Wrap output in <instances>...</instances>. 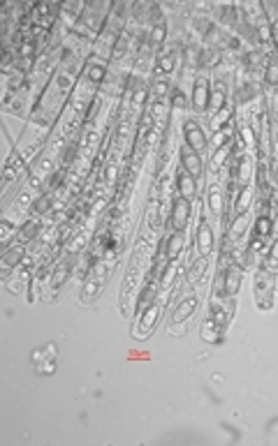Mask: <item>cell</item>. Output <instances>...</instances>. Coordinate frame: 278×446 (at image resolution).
Segmentation results:
<instances>
[{
  "instance_id": "obj_1",
  "label": "cell",
  "mask_w": 278,
  "mask_h": 446,
  "mask_svg": "<svg viewBox=\"0 0 278 446\" xmlns=\"http://www.w3.org/2000/svg\"><path fill=\"white\" fill-rule=\"evenodd\" d=\"M265 86L258 79L244 77V74L237 72L235 88H232V102H235L237 109H248V107H258L265 97Z\"/></svg>"
},
{
  "instance_id": "obj_2",
  "label": "cell",
  "mask_w": 278,
  "mask_h": 446,
  "mask_svg": "<svg viewBox=\"0 0 278 446\" xmlns=\"http://www.w3.org/2000/svg\"><path fill=\"white\" fill-rule=\"evenodd\" d=\"M278 273H272L265 266L255 268L253 275V292H255V305H258L262 312L272 310L276 303V282H278Z\"/></svg>"
},
{
  "instance_id": "obj_3",
  "label": "cell",
  "mask_w": 278,
  "mask_h": 446,
  "mask_svg": "<svg viewBox=\"0 0 278 446\" xmlns=\"http://www.w3.org/2000/svg\"><path fill=\"white\" fill-rule=\"evenodd\" d=\"M179 60H181V47H179L176 42H167V44H165V49L158 51L151 77H155V79H172V74H174L176 67H179Z\"/></svg>"
},
{
  "instance_id": "obj_4",
  "label": "cell",
  "mask_w": 278,
  "mask_h": 446,
  "mask_svg": "<svg viewBox=\"0 0 278 446\" xmlns=\"http://www.w3.org/2000/svg\"><path fill=\"white\" fill-rule=\"evenodd\" d=\"M209 102H211V74H195L193 90H190V109L195 113H209Z\"/></svg>"
},
{
  "instance_id": "obj_5",
  "label": "cell",
  "mask_w": 278,
  "mask_h": 446,
  "mask_svg": "<svg viewBox=\"0 0 278 446\" xmlns=\"http://www.w3.org/2000/svg\"><path fill=\"white\" fill-rule=\"evenodd\" d=\"M190 217H193V201L183 199V196L174 194L169 201V231H179V233H186L188 231V224H190Z\"/></svg>"
},
{
  "instance_id": "obj_6",
  "label": "cell",
  "mask_w": 278,
  "mask_h": 446,
  "mask_svg": "<svg viewBox=\"0 0 278 446\" xmlns=\"http://www.w3.org/2000/svg\"><path fill=\"white\" fill-rule=\"evenodd\" d=\"M162 310H165V301L155 298L153 303H148L141 312H137V322H134V329H132L134 338L141 340V338H146L148 333H151V331L155 329L158 319H160Z\"/></svg>"
},
{
  "instance_id": "obj_7",
  "label": "cell",
  "mask_w": 278,
  "mask_h": 446,
  "mask_svg": "<svg viewBox=\"0 0 278 446\" xmlns=\"http://www.w3.org/2000/svg\"><path fill=\"white\" fill-rule=\"evenodd\" d=\"M155 252L162 254L169 264L179 261L186 252V233H179V231L162 233L160 240H158V245H155Z\"/></svg>"
},
{
  "instance_id": "obj_8",
  "label": "cell",
  "mask_w": 278,
  "mask_h": 446,
  "mask_svg": "<svg viewBox=\"0 0 278 446\" xmlns=\"http://www.w3.org/2000/svg\"><path fill=\"white\" fill-rule=\"evenodd\" d=\"M195 250H197L200 257H211V252L216 250V231H214V222L202 213L197 220V229H195Z\"/></svg>"
},
{
  "instance_id": "obj_9",
  "label": "cell",
  "mask_w": 278,
  "mask_h": 446,
  "mask_svg": "<svg viewBox=\"0 0 278 446\" xmlns=\"http://www.w3.org/2000/svg\"><path fill=\"white\" fill-rule=\"evenodd\" d=\"M181 134H183V143L188 148L197 150V153H204L209 148V137L204 132V125H202L197 118H186L181 125Z\"/></svg>"
},
{
  "instance_id": "obj_10",
  "label": "cell",
  "mask_w": 278,
  "mask_h": 446,
  "mask_svg": "<svg viewBox=\"0 0 278 446\" xmlns=\"http://www.w3.org/2000/svg\"><path fill=\"white\" fill-rule=\"evenodd\" d=\"M77 259H79L77 254H65L61 261H56L54 273H51V280H49V296H56V294L63 289V285L72 278Z\"/></svg>"
},
{
  "instance_id": "obj_11",
  "label": "cell",
  "mask_w": 278,
  "mask_h": 446,
  "mask_svg": "<svg viewBox=\"0 0 278 446\" xmlns=\"http://www.w3.org/2000/svg\"><path fill=\"white\" fill-rule=\"evenodd\" d=\"M109 67L111 65L107 63V60H102V58L88 54L86 56V67H84V77H81V79H84L86 84H91L93 88L100 90V86L109 77Z\"/></svg>"
},
{
  "instance_id": "obj_12",
  "label": "cell",
  "mask_w": 278,
  "mask_h": 446,
  "mask_svg": "<svg viewBox=\"0 0 278 446\" xmlns=\"http://www.w3.org/2000/svg\"><path fill=\"white\" fill-rule=\"evenodd\" d=\"M207 206H209V215H211L214 220H221L223 222L225 213H228V208H225V185H223V180L214 178L211 183H209Z\"/></svg>"
},
{
  "instance_id": "obj_13",
  "label": "cell",
  "mask_w": 278,
  "mask_h": 446,
  "mask_svg": "<svg viewBox=\"0 0 278 446\" xmlns=\"http://www.w3.org/2000/svg\"><path fill=\"white\" fill-rule=\"evenodd\" d=\"M26 254H28V245H24V243H17V245L3 250V254H0V278L10 280L12 271L26 259Z\"/></svg>"
},
{
  "instance_id": "obj_14",
  "label": "cell",
  "mask_w": 278,
  "mask_h": 446,
  "mask_svg": "<svg viewBox=\"0 0 278 446\" xmlns=\"http://www.w3.org/2000/svg\"><path fill=\"white\" fill-rule=\"evenodd\" d=\"M209 317L221 326L223 331L228 329L230 319L235 317V298H211L209 301Z\"/></svg>"
},
{
  "instance_id": "obj_15",
  "label": "cell",
  "mask_w": 278,
  "mask_h": 446,
  "mask_svg": "<svg viewBox=\"0 0 278 446\" xmlns=\"http://www.w3.org/2000/svg\"><path fill=\"white\" fill-rule=\"evenodd\" d=\"M197 308H200V296L197 294H188V296L179 301V305L174 308V312H172V317H169L167 329H174V326H179V324H186L195 315V310Z\"/></svg>"
},
{
  "instance_id": "obj_16",
  "label": "cell",
  "mask_w": 278,
  "mask_h": 446,
  "mask_svg": "<svg viewBox=\"0 0 278 446\" xmlns=\"http://www.w3.org/2000/svg\"><path fill=\"white\" fill-rule=\"evenodd\" d=\"M179 167L186 169L188 173H193L195 178H202L204 176V160H202V153H197V150L188 148L186 143L181 148H179Z\"/></svg>"
},
{
  "instance_id": "obj_17",
  "label": "cell",
  "mask_w": 278,
  "mask_h": 446,
  "mask_svg": "<svg viewBox=\"0 0 278 446\" xmlns=\"http://www.w3.org/2000/svg\"><path fill=\"white\" fill-rule=\"evenodd\" d=\"M174 192L179 196H183V199H188V201H195V199H197V194H200L197 178H195L193 173H188L186 169L179 167L176 176H174Z\"/></svg>"
},
{
  "instance_id": "obj_18",
  "label": "cell",
  "mask_w": 278,
  "mask_h": 446,
  "mask_svg": "<svg viewBox=\"0 0 278 446\" xmlns=\"http://www.w3.org/2000/svg\"><path fill=\"white\" fill-rule=\"evenodd\" d=\"M223 273V282H225V294H228L230 298H235L239 292H242V280H244V266L237 261H232L228 268L221 271Z\"/></svg>"
},
{
  "instance_id": "obj_19",
  "label": "cell",
  "mask_w": 278,
  "mask_h": 446,
  "mask_svg": "<svg viewBox=\"0 0 278 446\" xmlns=\"http://www.w3.org/2000/svg\"><path fill=\"white\" fill-rule=\"evenodd\" d=\"M235 113H237L235 102L225 104L223 109L209 113V132L214 134V132H218V130H225V127L235 125Z\"/></svg>"
},
{
  "instance_id": "obj_20",
  "label": "cell",
  "mask_w": 278,
  "mask_h": 446,
  "mask_svg": "<svg viewBox=\"0 0 278 446\" xmlns=\"http://www.w3.org/2000/svg\"><path fill=\"white\" fill-rule=\"evenodd\" d=\"M262 86H265L267 95L278 93V51L276 49L272 51V54H267L265 74H262Z\"/></svg>"
},
{
  "instance_id": "obj_21",
  "label": "cell",
  "mask_w": 278,
  "mask_h": 446,
  "mask_svg": "<svg viewBox=\"0 0 278 446\" xmlns=\"http://www.w3.org/2000/svg\"><path fill=\"white\" fill-rule=\"evenodd\" d=\"M232 148H235V143H232V146H225V148L209 150V173H211L214 178L221 176L223 171H228V164H230V157H232Z\"/></svg>"
},
{
  "instance_id": "obj_22",
  "label": "cell",
  "mask_w": 278,
  "mask_h": 446,
  "mask_svg": "<svg viewBox=\"0 0 278 446\" xmlns=\"http://www.w3.org/2000/svg\"><path fill=\"white\" fill-rule=\"evenodd\" d=\"M44 220L42 217H28L26 222H21V229H19V236H17V243H24V245H31L33 240H37L42 236L44 231Z\"/></svg>"
},
{
  "instance_id": "obj_23",
  "label": "cell",
  "mask_w": 278,
  "mask_h": 446,
  "mask_svg": "<svg viewBox=\"0 0 278 446\" xmlns=\"http://www.w3.org/2000/svg\"><path fill=\"white\" fill-rule=\"evenodd\" d=\"M56 203H58V194L44 190L37 194V199L33 201L31 210H28V217H47L51 210H54Z\"/></svg>"
},
{
  "instance_id": "obj_24",
  "label": "cell",
  "mask_w": 278,
  "mask_h": 446,
  "mask_svg": "<svg viewBox=\"0 0 278 446\" xmlns=\"http://www.w3.org/2000/svg\"><path fill=\"white\" fill-rule=\"evenodd\" d=\"M209 266H211V261H209V257H200V254H197V259L190 261V266H188L186 278H183V282H181V285L197 287V285L202 282V280H204Z\"/></svg>"
},
{
  "instance_id": "obj_25",
  "label": "cell",
  "mask_w": 278,
  "mask_h": 446,
  "mask_svg": "<svg viewBox=\"0 0 278 446\" xmlns=\"http://www.w3.org/2000/svg\"><path fill=\"white\" fill-rule=\"evenodd\" d=\"M253 201H255V185L246 183V185L239 187L237 199H235V203H232V217H235V215H248Z\"/></svg>"
},
{
  "instance_id": "obj_26",
  "label": "cell",
  "mask_w": 278,
  "mask_h": 446,
  "mask_svg": "<svg viewBox=\"0 0 278 446\" xmlns=\"http://www.w3.org/2000/svg\"><path fill=\"white\" fill-rule=\"evenodd\" d=\"M88 240H91V231H88V226H81V229H77L72 233L70 238H67V243H65V252L67 254H84L88 250Z\"/></svg>"
},
{
  "instance_id": "obj_27",
  "label": "cell",
  "mask_w": 278,
  "mask_h": 446,
  "mask_svg": "<svg viewBox=\"0 0 278 446\" xmlns=\"http://www.w3.org/2000/svg\"><path fill=\"white\" fill-rule=\"evenodd\" d=\"M19 229H21V224L14 222L10 215H5L3 220H0V245H3V250H7V247H12V245H17Z\"/></svg>"
},
{
  "instance_id": "obj_28",
  "label": "cell",
  "mask_w": 278,
  "mask_h": 446,
  "mask_svg": "<svg viewBox=\"0 0 278 446\" xmlns=\"http://www.w3.org/2000/svg\"><path fill=\"white\" fill-rule=\"evenodd\" d=\"M148 33V42L153 44L155 51L165 49V44L169 42V21H158V24H151L146 28Z\"/></svg>"
},
{
  "instance_id": "obj_29",
  "label": "cell",
  "mask_w": 278,
  "mask_h": 446,
  "mask_svg": "<svg viewBox=\"0 0 278 446\" xmlns=\"http://www.w3.org/2000/svg\"><path fill=\"white\" fill-rule=\"evenodd\" d=\"M102 285H104V280L95 278V275H88V278L84 280V285H81V292H79L81 303H84V305H91L93 301L97 298V294H100Z\"/></svg>"
},
{
  "instance_id": "obj_30",
  "label": "cell",
  "mask_w": 278,
  "mask_h": 446,
  "mask_svg": "<svg viewBox=\"0 0 278 446\" xmlns=\"http://www.w3.org/2000/svg\"><path fill=\"white\" fill-rule=\"evenodd\" d=\"M202 340H204V343H209V345H221L223 343V333L225 331L218 326V324L211 319V317H207L204 322H202Z\"/></svg>"
},
{
  "instance_id": "obj_31",
  "label": "cell",
  "mask_w": 278,
  "mask_h": 446,
  "mask_svg": "<svg viewBox=\"0 0 278 446\" xmlns=\"http://www.w3.org/2000/svg\"><path fill=\"white\" fill-rule=\"evenodd\" d=\"M248 215H235L230 220V224H228V229H225V233H228V236L235 240V243H239L242 245V238H244V233L248 231Z\"/></svg>"
},
{
  "instance_id": "obj_32",
  "label": "cell",
  "mask_w": 278,
  "mask_h": 446,
  "mask_svg": "<svg viewBox=\"0 0 278 446\" xmlns=\"http://www.w3.org/2000/svg\"><path fill=\"white\" fill-rule=\"evenodd\" d=\"M253 233H258L260 238H267L272 240L274 231H276V224H274V217L272 215H255L253 220Z\"/></svg>"
},
{
  "instance_id": "obj_33",
  "label": "cell",
  "mask_w": 278,
  "mask_h": 446,
  "mask_svg": "<svg viewBox=\"0 0 278 446\" xmlns=\"http://www.w3.org/2000/svg\"><path fill=\"white\" fill-rule=\"evenodd\" d=\"M237 139V134H235V125H230V127H225V130H218L214 132L211 137H209V148L216 150V148H225V146H232Z\"/></svg>"
},
{
  "instance_id": "obj_34",
  "label": "cell",
  "mask_w": 278,
  "mask_h": 446,
  "mask_svg": "<svg viewBox=\"0 0 278 446\" xmlns=\"http://www.w3.org/2000/svg\"><path fill=\"white\" fill-rule=\"evenodd\" d=\"M169 109L172 111H188L190 109V95H186L181 86H174L169 93Z\"/></svg>"
},
{
  "instance_id": "obj_35",
  "label": "cell",
  "mask_w": 278,
  "mask_h": 446,
  "mask_svg": "<svg viewBox=\"0 0 278 446\" xmlns=\"http://www.w3.org/2000/svg\"><path fill=\"white\" fill-rule=\"evenodd\" d=\"M151 100H169V93L174 84H172V79H155L151 77Z\"/></svg>"
},
{
  "instance_id": "obj_36",
  "label": "cell",
  "mask_w": 278,
  "mask_h": 446,
  "mask_svg": "<svg viewBox=\"0 0 278 446\" xmlns=\"http://www.w3.org/2000/svg\"><path fill=\"white\" fill-rule=\"evenodd\" d=\"M37 194L40 192H35L31 185H24L21 187V190L17 192V199H14V208L17 210H31V206H33V201L37 199Z\"/></svg>"
},
{
  "instance_id": "obj_37",
  "label": "cell",
  "mask_w": 278,
  "mask_h": 446,
  "mask_svg": "<svg viewBox=\"0 0 278 446\" xmlns=\"http://www.w3.org/2000/svg\"><path fill=\"white\" fill-rule=\"evenodd\" d=\"M260 266H265L267 271H272V273H278V238L272 240V245H269V250Z\"/></svg>"
},
{
  "instance_id": "obj_38",
  "label": "cell",
  "mask_w": 278,
  "mask_h": 446,
  "mask_svg": "<svg viewBox=\"0 0 278 446\" xmlns=\"http://www.w3.org/2000/svg\"><path fill=\"white\" fill-rule=\"evenodd\" d=\"M54 370H56V361L49 357V361L42 366V375H51V373H54Z\"/></svg>"
},
{
  "instance_id": "obj_39",
  "label": "cell",
  "mask_w": 278,
  "mask_h": 446,
  "mask_svg": "<svg viewBox=\"0 0 278 446\" xmlns=\"http://www.w3.org/2000/svg\"><path fill=\"white\" fill-rule=\"evenodd\" d=\"M47 357H49V354H44L42 350H35V352H33V363H42Z\"/></svg>"
}]
</instances>
